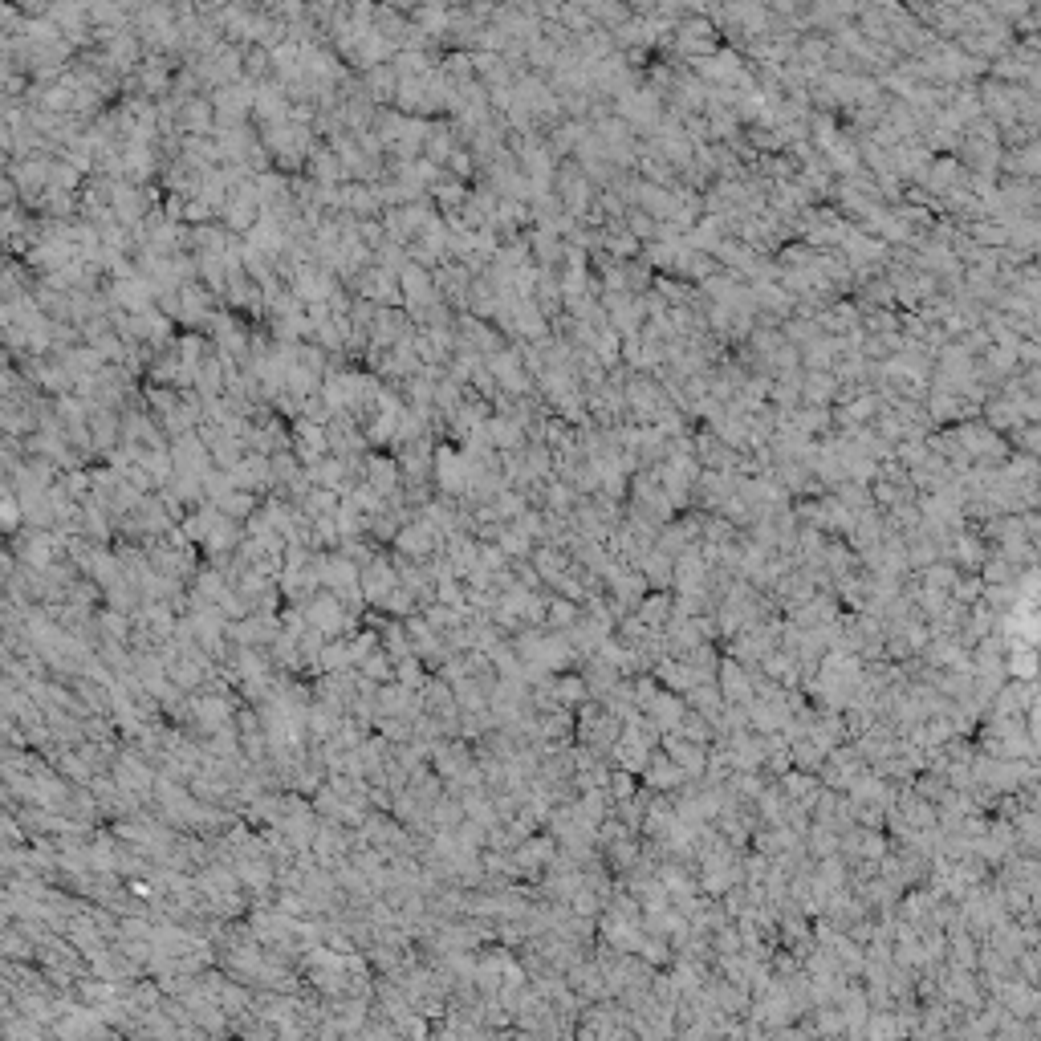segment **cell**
I'll use <instances>...</instances> for the list:
<instances>
[{"instance_id": "cell-1", "label": "cell", "mask_w": 1041, "mask_h": 1041, "mask_svg": "<svg viewBox=\"0 0 1041 1041\" xmlns=\"http://www.w3.org/2000/svg\"><path fill=\"white\" fill-rule=\"evenodd\" d=\"M1029 1029H1033V1041H1041V1021H1029Z\"/></svg>"}]
</instances>
